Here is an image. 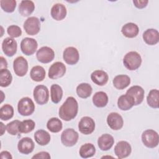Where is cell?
<instances>
[{"instance_id":"cell-1","label":"cell","mask_w":159,"mask_h":159,"mask_svg":"<svg viewBox=\"0 0 159 159\" xmlns=\"http://www.w3.org/2000/svg\"><path fill=\"white\" fill-rule=\"evenodd\" d=\"M78 112V104L76 99L72 96L68 97L60 106L58 111L60 117L65 121L73 119Z\"/></svg>"},{"instance_id":"cell-45","label":"cell","mask_w":159,"mask_h":159,"mask_svg":"<svg viewBox=\"0 0 159 159\" xmlns=\"http://www.w3.org/2000/svg\"><path fill=\"white\" fill-rule=\"evenodd\" d=\"M0 125H1V136H2L4 134L5 130H6V126H5L2 122H0Z\"/></svg>"},{"instance_id":"cell-33","label":"cell","mask_w":159,"mask_h":159,"mask_svg":"<svg viewBox=\"0 0 159 159\" xmlns=\"http://www.w3.org/2000/svg\"><path fill=\"white\" fill-rule=\"evenodd\" d=\"M50 96L52 101L55 103H58L63 96V89L61 87L57 84H53L50 87Z\"/></svg>"},{"instance_id":"cell-20","label":"cell","mask_w":159,"mask_h":159,"mask_svg":"<svg viewBox=\"0 0 159 159\" xmlns=\"http://www.w3.org/2000/svg\"><path fill=\"white\" fill-rule=\"evenodd\" d=\"M114 143V137L109 134H102L98 138V147L102 151L109 150L112 148Z\"/></svg>"},{"instance_id":"cell-29","label":"cell","mask_w":159,"mask_h":159,"mask_svg":"<svg viewBox=\"0 0 159 159\" xmlns=\"http://www.w3.org/2000/svg\"><path fill=\"white\" fill-rule=\"evenodd\" d=\"M46 75V72L44 68L41 66H34L30 72V76L31 79L36 82L42 81Z\"/></svg>"},{"instance_id":"cell-9","label":"cell","mask_w":159,"mask_h":159,"mask_svg":"<svg viewBox=\"0 0 159 159\" xmlns=\"http://www.w3.org/2000/svg\"><path fill=\"white\" fill-rule=\"evenodd\" d=\"M36 57L40 63H48L54 59L55 52L53 50L49 47H42L37 50Z\"/></svg>"},{"instance_id":"cell-2","label":"cell","mask_w":159,"mask_h":159,"mask_svg":"<svg viewBox=\"0 0 159 159\" xmlns=\"http://www.w3.org/2000/svg\"><path fill=\"white\" fill-rule=\"evenodd\" d=\"M123 63L129 70H135L141 65L142 57L138 52L131 51L125 55L123 58Z\"/></svg>"},{"instance_id":"cell-41","label":"cell","mask_w":159,"mask_h":159,"mask_svg":"<svg viewBox=\"0 0 159 159\" xmlns=\"http://www.w3.org/2000/svg\"><path fill=\"white\" fill-rule=\"evenodd\" d=\"M133 3L134 6L138 8V9H143L145 7L148 3V0H138V1H133Z\"/></svg>"},{"instance_id":"cell-39","label":"cell","mask_w":159,"mask_h":159,"mask_svg":"<svg viewBox=\"0 0 159 159\" xmlns=\"http://www.w3.org/2000/svg\"><path fill=\"white\" fill-rule=\"evenodd\" d=\"M20 122V121L18 120H14L8 123L6 125V130L7 132L12 135H16L20 133L19 130V125Z\"/></svg>"},{"instance_id":"cell-18","label":"cell","mask_w":159,"mask_h":159,"mask_svg":"<svg viewBox=\"0 0 159 159\" xmlns=\"http://www.w3.org/2000/svg\"><path fill=\"white\" fill-rule=\"evenodd\" d=\"M35 144L30 137H24L20 139L17 144V148L20 153L28 155L32 153L34 149Z\"/></svg>"},{"instance_id":"cell-8","label":"cell","mask_w":159,"mask_h":159,"mask_svg":"<svg viewBox=\"0 0 159 159\" xmlns=\"http://www.w3.org/2000/svg\"><path fill=\"white\" fill-rule=\"evenodd\" d=\"M38 43L36 40L33 38L25 37L20 42V50L25 55H33L37 50Z\"/></svg>"},{"instance_id":"cell-14","label":"cell","mask_w":159,"mask_h":159,"mask_svg":"<svg viewBox=\"0 0 159 159\" xmlns=\"http://www.w3.org/2000/svg\"><path fill=\"white\" fill-rule=\"evenodd\" d=\"M63 58L67 64L70 65H75L78 62L80 59L78 50L73 47H68L64 50Z\"/></svg>"},{"instance_id":"cell-12","label":"cell","mask_w":159,"mask_h":159,"mask_svg":"<svg viewBox=\"0 0 159 159\" xmlns=\"http://www.w3.org/2000/svg\"><path fill=\"white\" fill-rule=\"evenodd\" d=\"M66 66L61 61L53 63L49 68L48 76L50 79L55 80L61 78L66 73Z\"/></svg>"},{"instance_id":"cell-7","label":"cell","mask_w":159,"mask_h":159,"mask_svg":"<svg viewBox=\"0 0 159 159\" xmlns=\"http://www.w3.org/2000/svg\"><path fill=\"white\" fill-rule=\"evenodd\" d=\"M24 29L28 35H37L40 30V20L34 16L27 18L24 22Z\"/></svg>"},{"instance_id":"cell-37","label":"cell","mask_w":159,"mask_h":159,"mask_svg":"<svg viewBox=\"0 0 159 159\" xmlns=\"http://www.w3.org/2000/svg\"><path fill=\"white\" fill-rule=\"evenodd\" d=\"M35 127V123L31 119H27L21 121L19 125L20 133L27 134L32 132Z\"/></svg>"},{"instance_id":"cell-3","label":"cell","mask_w":159,"mask_h":159,"mask_svg":"<svg viewBox=\"0 0 159 159\" xmlns=\"http://www.w3.org/2000/svg\"><path fill=\"white\" fill-rule=\"evenodd\" d=\"M35 104L33 101L29 97L21 98L17 104L18 112L23 116H28L32 114L35 111Z\"/></svg>"},{"instance_id":"cell-24","label":"cell","mask_w":159,"mask_h":159,"mask_svg":"<svg viewBox=\"0 0 159 159\" xmlns=\"http://www.w3.org/2000/svg\"><path fill=\"white\" fill-rule=\"evenodd\" d=\"M114 86L119 90L126 88L130 83V78L126 75H119L116 76L112 80Z\"/></svg>"},{"instance_id":"cell-30","label":"cell","mask_w":159,"mask_h":159,"mask_svg":"<svg viewBox=\"0 0 159 159\" xmlns=\"http://www.w3.org/2000/svg\"><path fill=\"white\" fill-rule=\"evenodd\" d=\"M76 91L78 97L83 99H86L91 96L93 89L89 84L83 83L77 86Z\"/></svg>"},{"instance_id":"cell-10","label":"cell","mask_w":159,"mask_h":159,"mask_svg":"<svg viewBox=\"0 0 159 159\" xmlns=\"http://www.w3.org/2000/svg\"><path fill=\"white\" fill-rule=\"evenodd\" d=\"M29 68L28 62L27 60L22 57H17L13 61V69L15 74L20 77H22L26 75Z\"/></svg>"},{"instance_id":"cell-44","label":"cell","mask_w":159,"mask_h":159,"mask_svg":"<svg viewBox=\"0 0 159 159\" xmlns=\"http://www.w3.org/2000/svg\"><path fill=\"white\" fill-rule=\"evenodd\" d=\"M0 59H1L0 69L2 70V69L7 68V61L6 60V59L3 57H2V56H1Z\"/></svg>"},{"instance_id":"cell-11","label":"cell","mask_w":159,"mask_h":159,"mask_svg":"<svg viewBox=\"0 0 159 159\" xmlns=\"http://www.w3.org/2000/svg\"><path fill=\"white\" fill-rule=\"evenodd\" d=\"M78 129L81 134L84 135L92 134L95 129L94 120L88 116L82 117L78 124Z\"/></svg>"},{"instance_id":"cell-19","label":"cell","mask_w":159,"mask_h":159,"mask_svg":"<svg viewBox=\"0 0 159 159\" xmlns=\"http://www.w3.org/2000/svg\"><path fill=\"white\" fill-rule=\"evenodd\" d=\"M67 14L65 5L61 3L54 4L51 8L50 14L52 17L56 20H61L66 17Z\"/></svg>"},{"instance_id":"cell-28","label":"cell","mask_w":159,"mask_h":159,"mask_svg":"<svg viewBox=\"0 0 159 159\" xmlns=\"http://www.w3.org/2000/svg\"><path fill=\"white\" fill-rule=\"evenodd\" d=\"M93 102L97 107H104L108 102V96L103 91L96 92L93 96Z\"/></svg>"},{"instance_id":"cell-35","label":"cell","mask_w":159,"mask_h":159,"mask_svg":"<svg viewBox=\"0 0 159 159\" xmlns=\"http://www.w3.org/2000/svg\"><path fill=\"white\" fill-rule=\"evenodd\" d=\"M14 116V108L9 104H6L0 108V119L2 120H8Z\"/></svg>"},{"instance_id":"cell-16","label":"cell","mask_w":159,"mask_h":159,"mask_svg":"<svg viewBox=\"0 0 159 159\" xmlns=\"http://www.w3.org/2000/svg\"><path fill=\"white\" fill-rule=\"evenodd\" d=\"M17 43L16 40L11 37H6L2 42V50L7 57H12L17 52Z\"/></svg>"},{"instance_id":"cell-6","label":"cell","mask_w":159,"mask_h":159,"mask_svg":"<svg viewBox=\"0 0 159 159\" xmlns=\"http://www.w3.org/2000/svg\"><path fill=\"white\" fill-rule=\"evenodd\" d=\"M79 135L73 129H66L61 134V142L66 147H73L78 142Z\"/></svg>"},{"instance_id":"cell-42","label":"cell","mask_w":159,"mask_h":159,"mask_svg":"<svg viewBox=\"0 0 159 159\" xmlns=\"http://www.w3.org/2000/svg\"><path fill=\"white\" fill-rule=\"evenodd\" d=\"M51 157L50 154L47 152H40L34 155L32 158H42V159H49Z\"/></svg>"},{"instance_id":"cell-21","label":"cell","mask_w":159,"mask_h":159,"mask_svg":"<svg viewBox=\"0 0 159 159\" xmlns=\"http://www.w3.org/2000/svg\"><path fill=\"white\" fill-rule=\"evenodd\" d=\"M142 37L147 45H154L159 41V32L156 29H148L143 32Z\"/></svg>"},{"instance_id":"cell-23","label":"cell","mask_w":159,"mask_h":159,"mask_svg":"<svg viewBox=\"0 0 159 159\" xmlns=\"http://www.w3.org/2000/svg\"><path fill=\"white\" fill-rule=\"evenodd\" d=\"M121 32L127 38H134L138 35L139 29L138 25L135 23L128 22L122 26Z\"/></svg>"},{"instance_id":"cell-13","label":"cell","mask_w":159,"mask_h":159,"mask_svg":"<svg viewBox=\"0 0 159 159\" xmlns=\"http://www.w3.org/2000/svg\"><path fill=\"white\" fill-rule=\"evenodd\" d=\"M144 89L140 86L135 85L131 86L127 91L126 94L130 96L134 102V106L140 104L144 99Z\"/></svg>"},{"instance_id":"cell-27","label":"cell","mask_w":159,"mask_h":159,"mask_svg":"<svg viewBox=\"0 0 159 159\" xmlns=\"http://www.w3.org/2000/svg\"><path fill=\"white\" fill-rule=\"evenodd\" d=\"M34 137L36 142L41 146L47 145L50 142L51 139V137L49 133L46 130L42 129L37 130L35 132Z\"/></svg>"},{"instance_id":"cell-32","label":"cell","mask_w":159,"mask_h":159,"mask_svg":"<svg viewBox=\"0 0 159 159\" xmlns=\"http://www.w3.org/2000/svg\"><path fill=\"white\" fill-rule=\"evenodd\" d=\"M148 105L152 108L158 109L159 107V91L157 89H151L147 97Z\"/></svg>"},{"instance_id":"cell-15","label":"cell","mask_w":159,"mask_h":159,"mask_svg":"<svg viewBox=\"0 0 159 159\" xmlns=\"http://www.w3.org/2000/svg\"><path fill=\"white\" fill-rule=\"evenodd\" d=\"M132 152L131 145L126 141H120L114 147V153L118 158H124L129 157Z\"/></svg>"},{"instance_id":"cell-34","label":"cell","mask_w":159,"mask_h":159,"mask_svg":"<svg viewBox=\"0 0 159 159\" xmlns=\"http://www.w3.org/2000/svg\"><path fill=\"white\" fill-rule=\"evenodd\" d=\"M47 127L51 132L57 133L62 129L63 124L61 120L58 118L52 117L48 120L47 123Z\"/></svg>"},{"instance_id":"cell-43","label":"cell","mask_w":159,"mask_h":159,"mask_svg":"<svg viewBox=\"0 0 159 159\" xmlns=\"http://www.w3.org/2000/svg\"><path fill=\"white\" fill-rule=\"evenodd\" d=\"M0 157L1 159H12V157L11 154V153H9L7 151H2L0 153Z\"/></svg>"},{"instance_id":"cell-25","label":"cell","mask_w":159,"mask_h":159,"mask_svg":"<svg viewBox=\"0 0 159 159\" xmlns=\"http://www.w3.org/2000/svg\"><path fill=\"white\" fill-rule=\"evenodd\" d=\"M134 106V102L132 98L127 95H121L117 100V106L122 111H128Z\"/></svg>"},{"instance_id":"cell-26","label":"cell","mask_w":159,"mask_h":159,"mask_svg":"<svg viewBox=\"0 0 159 159\" xmlns=\"http://www.w3.org/2000/svg\"><path fill=\"white\" fill-rule=\"evenodd\" d=\"M35 10V5L32 1H22L19 5V12L24 17L29 16Z\"/></svg>"},{"instance_id":"cell-17","label":"cell","mask_w":159,"mask_h":159,"mask_svg":"<svg viewBox=\"0 0 159 159\" xmlns=\"http://www.w3.org/2000/svg\"><path fill=\"white\" fill-rule=\"evenodd\" d=\"M107 123L111 129L118 130L122 128L124 120L122 117L117 112H111L107 117Z\"/></svg>"},{"instance_id":"cell-36","label":"cell","mask_w":159,"mask_h":159,"mask_svg":"<svg viewBox=\"0 0 159 159\" xmlns=\"http://www.w3.org/2000/svg\"><path fill=\"white\" fill-rule=\"evenodd\" d=\"M12 76L9 70L2 69L0 71V85L1 87H7L12 83Z\"/></svg>"},{"instance_id":"cell-31","label":"cell","mask_w":159,"mask_h":159,"mask_svg":"<svg viewBox=\"0 0 159 159\" xmlns=\"http://www.w3.org/2000/svg\"><path fill=\"white\" fill-rule=\"evenodd\" d=\"M96 153V148L94 145L90 143H86L83 145L80 148L79 153L81 158H88L92 157Z\"/></svg>"},{"instance_id":"cell-38","label":"cell","mask_w":159,"mask_h":159,"mask_svg":"<svg viewBox=\"0 0 159 159\" xmlns=\"http://www.w3.org/2000/svg\"><path fill=\"white\" fill-rule=\"evenodd\" d=\"M0 4L2 9L7 13L13 12L16 7V1L15 0H1Z\"/></svg>"},{"instance_id":"cell-4","label":"cell","mask_w":159,"mask_h":159,"mask_svg":"<svg viewBox=\"0 0 159 159\" xmlns=\"http://www.w3.org/2000/svg\"><path fill=\"white\" fill-rule=\"evenodd\" d=\"M142 141L145 146L153 148L158 145L159 136L158 133L152 129H147L142 134Z\"/></svg>"},{"instance_id":"cell-22","label":"cell","mask_w":159,"mask_h":159,"mask_svg":"<svg viewBox=\"0 0 159 159\" xmlns=\"http://www.w3.org/2000/svg\"><path fill=\"white\" fill-rule=\"evenodd\" d=\"M91 79L92 81L98 86L105 85L109 79L107 73L103 70H95L91 74Z\"/></svg>"},{"instance_id":"cell-40","label":"cell","mask_w":159,"mask_h":159,"mask_svg":"<svg viewBox=\"0 0 159 159\" xmlns=\"http://www.w3.org/2000/svg\"><path fill=\"white\" fill-rule=\"evenodd\" d=\"M7 32L11 38H17L22 35V30L20 27L16 25H11L7 29Z\"/></svg>"},{"instance_id":"cell-5","label":"cell","mask_w":159,"mask_h":159,"mask_svg":"<svg viewBox=\"0 0 159 159\" xmlns=\"http://www.w3.org/2000/svg\"><path fill=\"white\" fill-rule=\"evenodd\" d=\"M33 96L35 102L38 104L43 105L48 101L49 91L47 86L42 84L37 85L34 89Z\"/></svg>"}]
</instances>
